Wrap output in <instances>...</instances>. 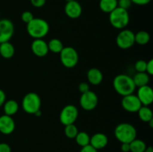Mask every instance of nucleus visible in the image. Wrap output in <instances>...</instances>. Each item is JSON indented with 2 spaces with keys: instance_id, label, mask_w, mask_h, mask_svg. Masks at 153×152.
<instances>
[{
  "instance_id": "f704fd0d",
  "label": "nucleus",
  "mask_w": 153,
  "mask_h": 152,
  "mask_svg": "<svg viewBox=\"0 0 153 152\" xmlns=\"http://www.w3.org/2000/svg\"><path fill=\"white\" fill-rule=\"evenodd\" d=\"M80 152H98V151L96 148H94L91 145H88L86 146L82 147V149L80 150Z\"/></svg>"
},
{
  "instance_id": "72a5a7b5",
  "label": "nucleus",
  "mask_w": 153,
  "mask_h": 152,
  "mask_svg": "<svg viewBox=\"0 0 153 152\" xmlns=\"http://www.w3.org/2000/svg\"><path fill=\"white\" fill-rule=\"evenodd\" d=\"M0 152H11V148L7 143L1 142L0 143Z\"/></svg>"
},
{
  "instance_id": "cd10ccee",
  "label": "nucleus",
  "mask_w": 153,
  "mask_h": 152,
  "mask_svg": "<svg viewBox=\"0 0 153 152\" xmlns=\"http://www.w3.org/2000/svg\"><path fill=\"white\" fill-rule=\"evenodd\" d=\"M146 63L147 62L143 60H139L134 64V69L137 72H146Z\"/></svg>"
},
{
  "instance_id": "b1692460",
  "label": "nucleus",
  "mask_w": 153,
  "mask_h": 152,
  "mask_svg": "<svg viewBox=\"0 0 153 152\" xmlns=\"http://www.w3.org/2000/svg\"><path fill=\"white\" fill-rule=\"evenodd\" d=\"M134 41L139 45H146L150 41V35L146 31H140L134 34Z\"/></svg>"
},
{
  "instance_id": "bb28decb",
  "label": "nucleus",
  "mask_w": 153,
  "mask_h": 152,
  "mask_svg": "<svg viewBox=\"0 0 153 152\" xmlns=\"http://www.w3.org/2000/svg\"><path fill=\"white\" fill-rule=\"evenodd\" d=\"M78 133H79V130L74 124L66 125L64 128V134L66 137L69 139H75Z\"/></svg>"
},
{
  "instance_id": "4be33fe9",
  "label": "nucleus",
  "mask_w": 153,
  "mask_h": 152,
  "mask_svg": "<svg viewBox=\"0 0 153 152\" xmlns=\"http://www.w3.org/2000/svg\"><path fill=\"white\" fill-rule=\"evenodd\" d=\"M117 7V0H100V8L102 12L110 13Z\"/></svg>"
},
{
  "instance_id": "f8f14e48",
  "label": "nucleus",
  "mask_w": 153,
  "mask_h": 152,
  "mask_svg": "<svg viewBox=\"0 0 153 152\" xmlns=\"http://www.w3.org/2000/svg\"><path fill=\"white\" fill-rule=\"evenodd\" d=\"M136 95L142 106H149L153 102V90L149 85L138 87Z\"/></svg>"
},
{
  "instance_id": "423d86ee",
  "label": "nucleus",
  "mask_w": 153,
  "mask_h": 152,
  "mask_svg": "<svg viewBox=\"0 0 153 152\" xmlns=\"http://www.w3.org/2000/svg\"><path fill=\"white\" fill-rule=\"evenodd\" d=\"M59 54L61 63L66 68H73L77 65L79 62V54L73 47H64Z\"/></svg>"
},
{
  "instance_id": "7ed1b4c3",
  "label": "nucleus",
  "mask_w": 153,
  "mask_h": 152,
  "mask_svg": "<svg viewBox=\"0 0 153 152\" xmlns=\"http://www.w3.org/2000/svg\"><path fill=\"white\" fill-rule=\"evenodd\" d=\"M114 136L121 143H130L137 137V130L131 124L123 122L115 128Z\"/></svg>"
},
{
  "instance_id": "2f4dec72",
  "label": "nucleus",
  "mask_w": 153,
  "mask_h": 152,
  "mask_svg": "<svg viewBox=\"0 0 153 152\" xmlns=\"http://www.w3.org/2000/svg\"><path fill=\"white\" fill-rule=\"evenodd\" d=\"M31 1V5L34 6V7H42L43 6H44V4H46V0H30Z\"/></svg>"
},
{
  "instance_id": "c9c22d12",
  "label": "nucleus",
  "mask_w": 153,
  "mask_h": 152,
  "mask_svg": "<svg viewBox=\"0 0 153 152\" xmlns=\"http://www.w3.org/2000/svg\"><path fill=\"white\" fill-rule=\"evenodd\" d=\"M132 4H135L137 5H146L151 2L152 0H131Z\"/></svg>"
},
{
  "instance_id": "412c9836",
  "label": "nucleus",
  "mask_w": 153,
  "mask_h": 152,
  "mask_svg": "<svg viewBox=\"0 0 153 152\" xmlns=\"http://www.w3.org/2000/svg\"><path fill=\"white\" fill-rule=\"evenodd\" d=\"M137 113L138 114L139 119L143 122L148 123L153 119L152 110L150 107H149V106H141Z\"/></svg>"
},
{
  "instance_id": "473e14b6",
  "label": "nucleus",
  "mask_w": 153,
  "mask_h": 152,
  "mask_svg": "<svg viewBox=\"0 0 153 152\" xmlns=\"http://www.w3.org/2000/svg\"><path fill=\"white\" fill-rule=\"evenodd\" d=\"M146 72L149 75V76L153 75V60L150 59L146 63Z\"/></svg>"
},
{
  "instance_id": "f03ea898",
  "label": "nucleus",
  "mask_w": 153,
  "mask_h": 152,
  "mask_svg": "<svg viewBox=\"0 0 153 152\" xmlns=\"http://www.w3.org/2000/svg\"><path fill=\"white\" fill-rule=\"evenodd\" d=\"M27 32L32 38L43 39L49 31V25L45 19L34 17L27 24Z\"/></svg>"
},
{
  "instance_id": "ddd939ff",
  "label": "nucleus",
  "mask_w": 153,
  "mask_h": 152,
  "mask_svg": "<svg viewBox=\"0 0 153 152\" xmlns=\"http://www.w3.org/2000/svg\"><path fill=\"white\" fill-rule=\"evenodd\" d=\"M31 49L33 54L39 58L45 57L49 52L47 43L43 39H35L31 43Z\"/></svg>"
},
{
  "instance_id": "6ab92c4d",
  "label": "nucleus",
  "mask_w": 153,
  "mask_h": 152,
  "mask_svg": "<svg viewBox=\"0 0 153 152\" xmlns=\"http://www.w3.org/2000/svg\"><path fill=\"white\" fill-rule=\"evenodd\" d=\"M3 110L5 115L12 116L16 114L19 110V104L17 101L13 99H10L5 101L3 104Z\"/></svg>"
},
{
  "instance_id": "c85d7f7f",
  "label": "nucleus",
  "mask_w": 153,
  "mask_h": 152,
  "mask_svg": "<svg viewBox=\"0 0 153 152\" xmlns=\"http://www.w3.org/2000/svg\"><path fill=\"white\" fill-rule=\"evenodd\" d=\"M34 18V15H33V13H31V11H28V10L24 11L23 13L21 14V19L22 20V22H24L26 24H28V22H31Z\"/></svg>"
},
{
  "instance_id": "0eeeda50",
  "label": "nucleus",
  "mask_w": 153,
  "mask_h": 152,
  "mask_svg": "<svg viewBox=\"0 0 153 152\" xmlns=\"http://www.w3.org/2000/svg\"><path fill=\"white\" fill-rule=\"evenodd\" d=\"M78 116H79V110L77 107L73 104H68L63 107L60 113V122L64 126L71 125L76 122Z\"/></svg>"
},
{
  "instance_id": "dca6fc26",
  "label": "nucleus",
  "mask_w": 153,
  "mask_h": 152,
  "mask_svg": "<svg viewBox=\"0 0 153 152\" xmlns=\"http://www.w3.org/2000/svg\"><path fill=\"white\" fill-rule=\"evenodd\" d=\"M108 143V137L102 133H97L94 134L90 139V145L97 151L105 148Z\"/></svg>"
},
{
  "instance_id": "393cba45",
  "label": "nucleus",
  "mask_w": 153,
  "mask_h": 152,
  "mask_svg": "<svg viewBox=\"0 0 153 152\" xmlns=\"http://www.w3.org/2000/svg\"><path fill=\"white\" fill-rule=\"evenodd\" d=\"M130 151L131 152H143L146 148V145L143 140L134 139L129 143Z\"/></svg>"
},
{
  "instance_id": "f3484780",
  "label": "nucleus",
  "mask_w": 153,
  "mask_h": 152,
  "mask_svg": "<svg viewBox=\"0 0 153 152\" xmlns=\"http://www.w3.org/2000/svg\"><path fill=\"white\" fill-rule=\"evenodd\" d=\"M88 80L91 84L99 85L102 83L103 80V75L101 70L97 68L90 69L87 73Z\"/></svg>"
},
{
  "instance_id": "58836bf2",
  "label": "nucleus",
  "mask_w": 153,
  "mask_h": 152,
  "mask_svg": "<svg viewBox=\"0 0 153 152\" xmlns=\"http://www.w3.org/2000/svg\"><path fill=\"white\" fill-rule=\"evenodd\" d=\"M143 152H153V149L151 146H149V147H146V150Z\"/></svg>"
},
{
  "instance_id": "79ce46f5",
  "label": "nucleus",
  "mask_w": 153,
  "mask_h": 152,
  "mask_svg": "<svg viewBox=\"0 0 153 152\" xmlns=\"http://www.w3.org/2000/svg\"><path fill=\"white\" fill-rule=\"evenodd\" d=\"M66 1H67V2H68V1H73V0H65Z\"/></svg>"
},
{
  "instance_id": "a878e982",
  "label": "nucleus",
  "mask_w": 153,
  "mask_h": 152,
  "mask_svg": "<svg viewBox=\"0 0 153 152\" xmlns=\"http://www.w3.org/2000/svg\"><path fill=\"white\" fill-rule=\"evenodd\" d=\"M76 142L79 146L81 147H84L90 144V139H91V137L88 133L85 132V131H82V132H79L76 137Z\"/></svg>"
},
{
  "instance_id": "c756f323",
  "label": "nucleus",
  "mask_w": 153,
  "mask_h": 152,
  "mask_svg": "<svg viewBox=\"0 0 153 152\" xmlns=\"http://www.w3.org/2000/svg\"><path fill=\"white\" fill-rule=\"evenodd\" d=\"M132 4L131 0H117V7L128 10Z\"/></svg>"
},
{
  "instance_id": "6e6552de",
  "label": "nucleus",
  "mask_w": 153,
  "mask_h": 152,
  "mask_svg": "<svg viewBox=\"0 0 153 152\" xmlns=\"http://www.w3.org/2000/svg\"><path fill=\"white\" fill-rule=\"evenodd\" d=\"M116 43L122 49H130L135 43L134 33L129 29H122L117 36Z\"/></svg>"
},
{
  "instance_id": "1a4fd4ad",
  "label": "nucleus",
  "mask_w": 153,
  "mask_h": 152,
  "mask_svg": "<svg viewBox=\"0 0 153 152\" xmlns=\"http://www.w3.org/2000/svg\"><path fill=\"white\" fill-rule=\"evenodd\" d=\"M98 102V96L95 92L91 90L82 93L79 100L80 106L87 111L94 110L97 107Z\"/></svg>"
},
{
  "instance_id": "5701e85b",
  "label": "nucleus",
  "mask_w": 153,
  "mask_h": 152,
  "mask_svg": "<svg viewBox=\"0 0 153 152\" xmlns=\"http://www.w3.org/2000/svg\"><path fill=\"white\" fill-rule=\"evenodd\" d=\"M47 44L49 51H50L54 54H59L64 47L61 40H60L58 38L52 39V40H49V43H47Z\"/></svg>"
},
{
  "instance_id": "9d476101",
  "label": "nucleus",
  "mask_w": 153,
  "mask_h": 152,
  "mask_svg": "<svg viewBox=\"0 0 153 152\" xmlns=\"http://www.w3.org/2000/svg\"><path fill=\"white\" fill-rule=\"evenodd\" d=\"M122 107L128 113H137L139 109L141 107L142 104L139 101L137 95L133 94L123 96L121 101Z\"/></svg>"
},
{
  "instance_id": "f257e3e1",
  "label": "nucleus",
  "mask_w": 153,
  "mask_h": 152,
  "mask_svg": "<svg viewBox=\"0 0 153 152\" xmlns=\"http://www.w3.org/2000/svg\"><path fill=\"white\" fill-rule=\"evenodd\" d=\"M113 86L115 91L123 97L133 94L136 89L132 77L125 74L117 75L114 79Z\"/></svg>"
},
{
  "instance_id": "2eb2a0df",
  "label": "nucleus",
  "mask_w": 153,
  "mask_h": 152,
  "mask_svg": "<svg viewBox=\"0 0 153 152\" xmlns=\"http://www.w3.org/2000/svg\"><path fill=\"white\" fill-rule=\"evenodd\" d=\"M15 127V122L11 116L5 114L0 116V133L4 135H9L13 132Z\"/></svg>"
},
{
  "instance_id": "9b49d317",
  "label": "nucleus",
  "mask_w": 153,
  "mask_h": 152,
  "mask_svg": "<svg viewBox=\"0 0 153 152\" xmlns=\"http://www.w3.org/2000/svg\"><path fill=\"white\" fill-rule=\"evenodd\" d=\"M14 33V25L8 19H0V43L7 42Z\"/></svg>"
},
{
  "instance_id": "aec40b11",
  "label": "nucleus",
  "mask_w": 153,
  "mask_h": 152,
  "mask_svg": "<svg viewBox=\"0 0 153 152\" xmlns=\"http://www.w3.org/2000/svg\"><path fill=\"white\" fill-rule=\"evenodd\" d=\"M132 79L136 87H140L149 84L150 76L146 72H137L133 76Z\"/></svg>"
},
{
  "instance_id": "39448f33",
  "label": "nucleus",
  "mask_w": 153,
  "mask_h": 152,
  "mask_svg": "<svg viewBox=\"0 0 153 152\" xmlns=\"http://www.w3.org/2000/svg\"><path fill=\"white\" fill-rule=\"evenodd\" d=\"M22 107L24 111L28 114L34 115L40 110L41 99L36 92H28L25 94L22 101Z\"/></svg>"
},
{
  "instance_id": "4c0bfd02",
  "label": "nucleus",
  "mask_w": 153,
  "mask_h": 152,
  "mask_svg": "<svg viewBox=\"0 0 153 152\" xmlns=\"http://www.w3.org/2000/svg\"><path fill=\"white\" fill-rule=\"evenodd\" d=\"M120 148L123 152H129L130 151L129 143H121Z\"/></svg>"
},
{
  "instance_id": "a211bd4d",
  "label": "nucleus",
  "mask_w": 153,
  "mask_h": 152,
  "mask_svg": "<svg viewBox=\"0 0 153 152\" xmlns=\"http://www.w3.org/2000/svg\"><path fill=\"white\" fill-rule=\"evenodd\" d=\"M14 46L10 42L0 43V55L4 59H10L14 55Z\"/></svg>"
},
{
  "instance_id": "a19ab883",
  "label": "nucleus",
  "mask_w": 153,
  "mask_h": 152,
  "mask_svg": "<svg viewBox=\"0 0 153 152\" xmlns=\"http://www.w3.org/2000/svg\"><path fill=\"white\" fill-rule=\"evenodd\" d=\"M148 123H149V125H150L151 128H152V127H153V119L151 121H149V122H148Z\"/></svg>"
},
{
  "instance_id": "ea45409f",
  "label": "nucleus",
  "mask_w": 153,
  "mask_h": 152,
  "mask_svg": "<svg viewBox=\"0 0 153 152\" xmlns=\"http://www.w3.org/2000/svg\"><path fill=\"white\" fill-rule=\"evenodd\" d=\"M34 116H41V111H40V110H39V111H37V113H36L35 114H34Z\"/></svg>"
},
{
  "instance_id": "4468645a",
  "label": "nucleus",
  "mask_w": 153,
  "mask_h": 152,
  "mask_svg": "<svg viewBox=\"0 0 153 152\" xmlns=\"http://www.w3.org/2000/svg\"><path fill=\"white\" fill-rule=\"evenodd\" d=\"M66 15L70 19H77L82 13V7L79 1L73 0L68 1L64 7Z\"/></svg>"
},
{
  "instance_id": "37998d69",
  "label": "nucleus",
  "mask_w": 153,
  "mask_h": 152,
  "mask_svg": "<svg viewBox=\"0 0 153 152\" xmlns=\"http://www.w3.org/2000/svg\"><path fill=\"white\" fill-rule=\"evenodd\" d=\"M0 15H1V13H0Z\"/></svg>"
},
{
  "instance_id": "e433bc0d",
  "label": "nucleus",
  "mask_w": 153,
  "mask_h": 152,
  "mask_svg": "<svg viewBox=\"0 0 153 152\" xmlns=\"http://www.w3.org/2000/svg\"><path fill=\"white\" fill-rule=\"evenodd\" d=\"M6 101V95L5 92L2 90V89H0V107H2L4 103Z\"/></svg>"
},
{
  "instance_id": "20e7f679",
  "label": "nucleus",
  "mask_w": 153,
  "mask_h": 152,
  "mask_svg": "<svg viewBox=\"0 0 153 152\" xmlns=\"http://www.w3.org/2000/svg\"><path fill=\"white\" fill-rule=\"evenodd\" d=\"M130 21L128 10L117 7L109 13V22L111 25L117 29H124L128 25Z\"/></svg>"
},
{
  "instance_id": "7c9ffc66",
  "label": "nucleus",
  "mask_w": 153,
  "mask_h": 152,
  "mask_svg": "<svg viewBox=\"0 0 153 152\" xmlns=\"http://www.w3.org/2000/svg\"><path fill=\"white\" fill-rule=\"evenodd\" d=\"M79 90L81 93H85L90 90V86L87 82H82L79 85Z\"/></svg>"
}]
</instances>
